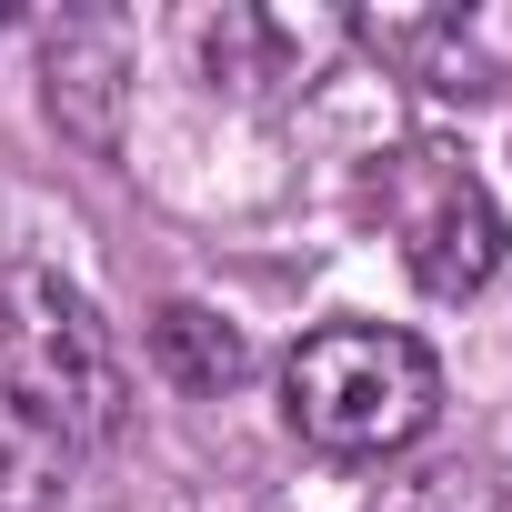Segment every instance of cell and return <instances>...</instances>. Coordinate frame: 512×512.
Masks as SVG:
<instances>
[{
	"mask_svg": "<svg viewBox=\"0 0 512 512\" xmlns=\"http://www.w3.org/2000/svg\"><path fill=\"white\" fill-rule=\"evenodd\" d=\"M0 402L31 412L61 452H101L131 422L121 342L51 262H0Z\"/></svg>",
	"mask_w": 512,
	"mask_h": 512,
	"instance_id": "6da1fadb",
	"label": "cell"
},
{
	"mask_svg": "<svg viewBox=\"0 0 512 512\" xmlns=\"http://www.w3.org/2000/svg\"><path fill=\"white\" fill-rule=\"evenodd\" d=\"M282 412L332 462H392L432 432L442 362H432V342H412L392 322H322L282 362Z\"/></svg>",
	"mask_w": 512,
	"mask_h": 512,
	"instance_id": "7a4b0ae2",
	"label": "cell"
},
{
	"mask_svg": "<svg viewBox=\"0 0 512 512\" xmlns=\"http://www.w3.org/2000/svg\"><path fill=\"white\" fill-rule=\"evenodd\" d=\"M372 211H382V231H392V251H402V272H412L432 302L492 292V272H502V211H492V191L462 171V151L402 141V151L372 171Z\"/></svg>",
	"mask_w": 512,
	"mask_h": 512,
	"instance_id": "3957f363",
	"label": "cell"
},
{
	"mask_svg": "<svg viewBox=\"0 0 512 512\" xmlns=\"http://www.w3.org/2000/svg\"><path fill=\"white\" fill-rule=\"evenodd\" d=\"M211 51V81H241V91H282V81H322L342 51H352V21L342 11H221L201 31Z\"/></svg>",
	"mask_w": 512,
	"mask_h": 512,
	"instance_id": "277c9868",
	"label": "cell"
},
{
	"mask_svg": "<svg viewBox=\"0 0 512 512\" xmlns=\"http://www.w3.org/2000/svg\"><path fill=\"white\" fill-rule=\"evenodd\" d=\"M151 352H161V372H171L181 392H231V382L251 372V342H241L211 302H161Z\"/></svg>",
	"mask_w": 512,
	"mask_h": 512,
	"instance_id": "5b68a950",
	"label": "cell"
},
{
	"mask_svg": "<svg viewBox=\"0 0 512 512\" xmlns=\"http://www.w3.org/2000/svg\"><path fill=\"white\" fill-rule=\"evenodd\" d=\"M372 512H512V492L482 462H412L372 492Z\"/></svg>",
	"mask_w": 512,
	"mask_h": 512,
	"instance_id": "8992f818",
	"label": "cell"
},
{
	"mask_svg": "<svg viewBox=\"0 0 512 512\" xmlns=\"http://www.w3.org/2000/svg\"><path fill=\"white\" fill-rule=\"evenodd\" d=\"M61 472H71V452H61L31 412L0 402V512H51V502H61Z\"/></svg>",
	"mask_w": 512,
	"mask_h": 512,
	"instance_id": "52a82bcc",
	"label": "cell"
}]
</instances>
